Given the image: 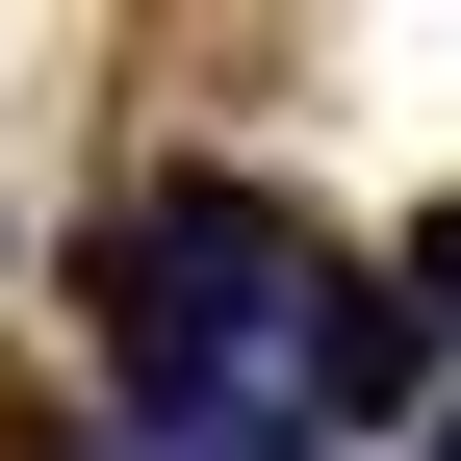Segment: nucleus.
Listing matches in <instances>:
<instances>
[{"instance_id":"nucleus-1","label":"nucleus","mask_w":461,"mask_h":461,"mask_svg":"<svg viewBox=\"0 0 461 461\" xmlns=\"http://www.w3.org/2000/svg\"><path fill=\"white\" fill-rule=\"evenodd\" d=\"M411 384H436V333L384 308V282H333L308 308V411H411Z\"/></svg>"},{"instance_id":"nucleus-2","label":"nucleus","mask_w":461,"mask_h":461,"mask_svg":"<svg viewBox=\"0 0 461 461\" xmlns=\"http://www.w3.org/2000/svg\"><path fill=\"white\" fill-rule=\"evenodd\" d=\"M384 308H411V333H461V205L411 230V282H384Z\"/></svg>"},{"instance_id":"nucleus-3","label":"nucleus","mask_w":461,"mask_h":461,"mask_svg":"<svg viewBox=\"0 0 461 461\" xmlns=\"http://www.w3.org/2000/svg\"><path fill=\"white\" fill-rule=\"evenodd\" d=\"M411 461H461V411H436V436H411Z\"/></svg>"}]
</instances>
